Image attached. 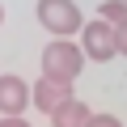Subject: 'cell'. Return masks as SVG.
<instances>
[{
    "mask_svg": "<svg viewBox=\"0 0 127 127\" xmlns=\"http://www.w3.org/2000/svg\"><path fill=\"white\" fill-rule=\"evenodd\" d=\"M114 38H119V55H127V21L114 26Z\"/></svg>",
    "mask_w": 127,
    "mask_h": 127,
    "instance_id": "cell-9",
    "label": "cell"
},
{
    "mask_svg": "<svg viewBox=\"0 0 127 127\" xmlns=\"http://www.w3.org/2000/svg\"><path fill=\"white\" fill-rule=\"evenodd\" d=\"M81 68H85V51H81L76 42H68V38L47 42V51H42V76L72 85V81L81 76Z\"/></svg>",
    "mask_w": 127,
    "mask_h": 127,
    "instance_id": "cell-1",
    "label": "cell"
},
{
    "mask_svg": "<svg viewBox=\"0 0 127 127\" xmlns=\"http://www.w3.org/2000/svg\"><path fill=\"white\" fill-rule=\"evenodd\" d=\"M38 21L55 34V38H68L76 30H85V17L72 0H38Z\"/></svg>",
    "mask_w": 127,
    "mask_h": 127,
    "instance_id": "cell-2",
    "label": "cell"
},
{
    "mask_svg": "<svg viewBox=\"0 0 127 127\" xmlns=\"http://www.w3.org/2000/svg\"><path fill=\"white\" fill-rule=\"evenodd\" d=\"M68 102H76L68 81H51V76H42V81L34 85V106H38L42 114H55V110L68 106Z\"/></svg>",
    "mask_w": 127,
    "mask_h": 127,
    "instance_id": "cell-5",
    "label": "cell"
},
{
    "mask_svg": "<svg viewBox=\"0 0 127 127\" xmlns=\"http://www.w3.org/2000/svg\"><path fill=\"white\" fill-rule=\"evenodd\" d=\"M89 127H123V123H119L114 114H93V123H89Z\"/></svg>",
    "mask_w": 127,
    "mask_h": 127,
    "instance_id": "cell-8",
    "label": "cell"
},
{
    "mask_svg": "<svg viewBox=\"0 0 127 127\" xmlns=\"http://www.w3.org/2000/svg\"><path fill=\"white\" fill-rule=\"evenodd\" d=\"M30 102H34V93H30V85L21 76H13V72L0 76V114L4 119H21V110Z\"/></svg>",
    "mask_w": 127,
    "mask_h": 127,
    "instance_id": "cell-4",
    "label": "cell"
},
{
    "mask_svg": "<svg viewBox=\"0 0 127 127\" xmlns=\"http://www.w3.org/2000/svg\"><path fill=\"white\" fill-rule=\"evenodd\" d=\"M89 123H93V114H89L85 102H68L64 110L51 114V127H89Z\"/></svg>",
    "mask_w": 127,
    "mask_h": 127,
    "instance_id": "cell-6",
    "label": "cell"
},
{
    "mask_svg": "<svg viewBox=\"0 0 127 127\" xmlns=\"http://www.w3.org/2000/svg\"><path fill=\"white\" fill-rule=\"evenodd\" d=\"M85 42H81V51H85V59H93V64H106V59H114L119 55V38H114V26L110 21H89L85 30Z\"/></svg>",
    "mask_w": 127,
    "mask_h": 127,
    "instance_id": "cell-3",
    "label": "cell"
},
{
    "mask_svg": "<svg viewBox=\"0 0 127 127\" xmlns=\"http://www.w3.org/2000/svg\"><path fill=\"white\" fill-rule=\"evenodd\" d=\"M97 13H102V21H110V26L127 21V4H123V0H106V4H102Z\"/></svg>",
    "mask_w": 127,
    "mask_h": 127,
    "instance_id": "cell-7",
    "label": "cell"
},
{
    "mask_svg": "<svg viewBox=\"0 0 127 127\" xmlns=\"http://www.w3.org/2000/svg\"><path fill=\"white\" fill-rule=\"evenodd\" d=\"M0 21H4V4H0Z\"/></svg>",
    "mask_w": 127,
    "mask_h": 127,
    "instance_id": "cell-11",
    "label": "cell"
},
{
    "mask_svg": "<svg viewBox=\"0 0 127 127\" xmlns=\"http://www.w3.org/2000/svg\"><path fill=\"white\" fill-rule=\"evenodd\" d=\"M0 127H30L26 119H0Z\"/></svg>",
    "mask_w": 127,
    "mask_h": 127,
    "instance_id": "cell-10",
    "label": "cell"
},
{
    "mask_svg": "<svg viewBox=\"0 0 127 127\" xmlns=\"http://www.w3.org/2000/svg\"><path fill=\"white\" fill-rule=\"evenodd\" d=\"M123 4H127V0H123Z\"/></svg>",
    "mask_w": 127,
    "mask_h": 127,
    "instance_id": "cell-12",
    "label": "cell"
}]
</instances>
